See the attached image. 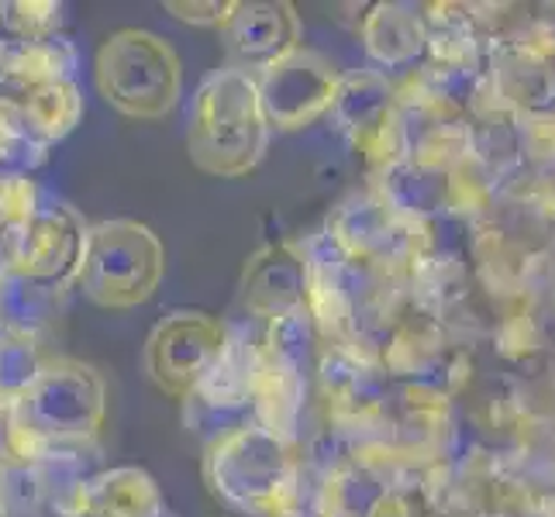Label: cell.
Returning <instances> with one entry per match:
<instances>
[{
  "label": "cell",
  "mask_w": 555,
  "mask_h": 517,
  "mask_svg": "<svg viewBox=\"0 0 555 517\" xmlns=\"http://www.w3.org/2000/svg\"><path fill=\"white\" fill-rule=\"evenodd\" d=\"M362 38L379 66H408L428 49L425 17L408 4H376L362 25Z\"/></svg>",
  "instance_id": "13"
},
{
  "label": "cell",
  "mask_w": 555,
  "mask_h": 517,
  "mask_svg": "<svg viewBox=\"0 0 555 517\" xmlns=\"http://www.w3.org/2000/svg\"><path fill=\"white\" fill-rule=\"evenodd\" d=\"M224 66L245 76H262L283 55L300 49V17L286 0H235L221 25Z\"/></svg>",
  "instance_id": "8"
},
{
  "label": "cell",
  "mask_w": 555,
  "mask_h": 517,
  "mask_svg": "<svg viewBox=\"0 0 555 517\" xmlns=\"http://www.w3.org/2000/svg\"><path fill=\"white\" fill-rule=\"evenodd\" d=\"M228 349V328L207 311H169L145 338V373L177 400H190Z\"/></svg>",
  "instance_id": "6"
},
{
  "label": "cell",
  "mask_w": 555,
  "mask_h": 517,
  "mask_svg": "<svg viewBox=\"0 0 555 517\" xmlns=\"http://www.w3.org/2000/svg\"><path fill=\"white\" fill-rule=\"evenodd\" d=\"M83 232L87 228L76 221L69 207L31 210L25 218L22 248H17V270L25 273V280H73Z\"/></svg>",
  "instance_id": "10"
},
{
  "label": "cell",
  "mask_w": 555,
  "mask_h": 517,
  "mask_svg": "<svg viewBox=\"0 0 555 517\" xmlns=\"http://www.w3.org/2000/svg\"><path fill=\"white\" fill-rule=\"evenodd\" d=\"M166 276V248L135 218L98 221L83 232L73 283L104 311H131L152 300Z\"/></svg>",
  "instance_id": "2"
},
{
  "label": "cell",
  "mask_w": 555,
  "mask_h": 517,
  "mask_svg": "<svg viewBox=\"0 0 555 517\" xmlns=\"http://www.w3.org/2000/svg\"><path fill=\"white\" fill-rule=\"evenodd\" d=\"M256 87L270 131H300L324 114H332L341 73L328 55H321L311 46H300L262 76H256Z\"/></svg>",
  "instance_id": "7"
},
{
  "label": "cell",
  "mask_w": 555,
  "mask_h": 517,
  "mask_svg": "<svg viewBox=\"0 0 555 517\" xmlns=\"http://www.w3.org/2000/svg\"><path fill=\"white\" fill-rule=\"evenodd\" d=\"M14 421L25 435H46L55 442L98 435L104 421V379L76 359L46 362L14 397Z\"/></svg>",
  "instance_id": "5"
},
{
  "label": "cell",
  "mask_w": 555,
  "mask_h": 517,
  "mask_svg": "<svg viewBox=\"0 0 555 517\" xmlns=\"http://www.w3.org/2000/svg\"><path fill=\"white\" fill-rule=\"evenodd\" d=\"M93 83L125 118L159 121L180 104L183 66L166 38L142 28H118L98 46Z\"/></svg>",
  "instance_id": "3"
},
{
  "label": "cell",
  "mask_w": 555,
  "mask_h": 517,
  "mask_svg": "<svg viewBox=\"0 0 555 517\" xmlns=\"http://www.w3.org/2000/svg\"><path fill=\"white\" fill-rule=\"evenodd\" d=\"M210 493L248 514H276L294 493V458L286 438L262 425H235L215 438L204 455Z\"/></svg>",
  "instance_id": "4"
},
{
  "label": "cell",
  "mask_w": 555,
  "mask_h": 517,
  "mask_svg": "<svg viewBox=\"0 0 555 517\" xmlns=\"http://www.w3.org/2000/svg\"><path fill=\"white\" fill-rule=\"evenodd\" d=\"M332 114L349 131L352 145L376 159L379 152H387V142L397 131L393 87L376 73L341 76Z\"/></svg>",
  "instance_id": "11"
},
{
  "label": "cell",
  "mask_w": 555,
  "mask_h": 517,
  "mask_svg": "<svg viewBox=\"0 0 555 517\" xmlns=\"http://www.w3.org/2000/svg\"><path fill=\"white\" fill-rule=\"evenodd\" d=\"M80 517H166L156 480L139 466H118L93 476L76 493Z\"/></svg>",
  "instance_id": "12"
},
{
  "label": "cell",
  "mask_w": 555,
  "mask_h": 517,
  "mask_svg": "<svg viewBox=\"0 0 555 517\" xmlns=\"http://www.w3.org/2000/svg\"><path fill=\"white\" fill-rule=\"evenodd\" d=\"M235 0H210V4H180V0H169L166 11L180 17L186 25H207V28H218L228 22V14H232Z\"/></svg>",
  "instance_id": "14"
},
{
  "label": "cell",
  "mask_w": 555,
  "mask_h": 517,
  "mask_svg": "<svg viewBox=\"0 0 555 517\" xmlns=\"http://www.w3.org/2000/svg\"><path fill=\"white\" fill-rule=\"evenodd\" d=\"M270 145V121L259 104V87L238 69H215L190 107L186 152L207 177H248Z\"/></svg>",
  "instance_id": "1"
},
{
  "label": "cell",
  "mask_w": 555,
  "mask_h": 517,
  "mask_svg": "<svg viewBox=\"0 0 555 517\" xmlns=\"http://www.w3.org/2000/svg\"><path fill=\"white\" fill-rule=\"evenodd\" d=\"M311 303V266L294 242H270L242 270V308L259 321H283Z\"/></svg>",
  "instance_id": "9"
}]
</instances>
